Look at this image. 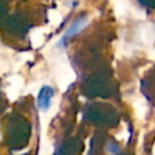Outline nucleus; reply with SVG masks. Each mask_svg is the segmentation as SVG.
Listing matches in <instances>:
<instances>
[{
    "mask_svg": "<svg viewBox=\"0 0 155 155\" xmlns=\"http://www.w3.org/2000/svg\"><path fill=\"white\" fill-rule=\"evenodd\" d=\"M85 21H79V22H76V23H74V25L67 31V34L64 35V39H67V38H69V36H71V35H74L75 33H78V31H80L84 27H85Z\"/></svg>",
    "mask_w": 155,
    "mask_h": 155,
    "instance_id": "f257e3e1",
    "label": "nucleus"
}]
</instances>
